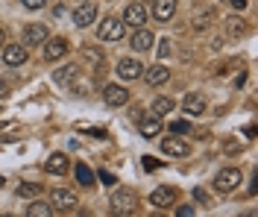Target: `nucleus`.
<instances>
[{
  "mask_svg": "<svg viewBox=\"0 0 258 217\" xmlns=\"http://www.w3.org/2000/svg\"><path fill=\"white\" fill-rule=\"evenodd\" d=\"M109 205H112V214L117 217H129L138 211V197L129 191V188H117L112 197H109Z\"/></svg>",
  "mask_w": 258,
  "mask_h": 217,
  "instance_id": "1",
  "label": "nucleus"
},
{
  "mask_svg": "<svg viewBox=\"0 0 258 217\" xmlns=\"http://www.w3.org/2000/svg\"><path fill=\"white\" fill-rule=\"evenodd\" d=\"M241 179H243L241 167H223V170L214 176V191H217V194H232L235 188H241Z\"/></svg>",
  "mask_w": 258,
  "mask_h": 217,
  "instance_id": "2",
  "label": "nucleus"
},
{
  "mask_svg": "<svg viewBox=\"0 0 258 217\" xmlns=\"http://www.w3.org/2000/svg\"><path fill=\"white\" fill-rule=\"evenodd\" d=\"M126 35V24L117 18H103V24L97 27V38L100 41H120Z\"/></svg>",
  "mask_w": 258,
  "mask_h": 217,
  "instance_id": "3",
  "label": "nucleus"
},
{
  "mask_svg": "<svg viewBox=\"0 0 258 217\" xmlns=\"http://www.w3.org/2000/svg\"><path fill=\"white\" fill-rule=\"evenodd\" d=\"M50 205L53 211H74L77 208V194L68 188H53L50 191Z\"/></svg>",
  "mask_w": 258,
  "mask_h": 217,
  "instance_id": "4",
  "label": "nucleus"
},
{
  "mask_svg": "<svg viewBox=\"0 0 258 217\" xmlns=\"http://www.w3.org/2000/svg\"><path fill=\"white\" fill-rule=\"evenodd\" d=\"M161 153H164V156L185 159V156L191 153V141H185V138H179V135H170V138H164V141H161Z\"/></svg>",
  "mask_w": 258,
  "mask_h": 217,
  "instance_id": "5",
  "label": "nucleus"
},
{
  "mask_svg": "<svg viewBox=\"0 0 258 217\" xmlns=\"http://www.w3.org/2000/svg\"><path fill=\"white\" fill-rule=\"evenodd\" d=\"M94 21H97V3H91V0H82L80 6L74 9V24L85 30V27H91Z\"/></svg>",
  "mask_w": 258,
  "mask_h": 217,
  "instance_id": "6",
  "label": "nucleus"
},
{
  "mask_svg": "<svg viewBox=\"0 0 258 217\" xmlns=\"http://www.w3.org/2000/svg\"><path fill=\"white\" fill-rule=\"evenodd\" d=\"M47 35H50V30L44 27V24H27L24 27V47L30 50V47H35V44H41V41H47Z\"/></svg>",
  "mask_w": 258,
  "mask_h": 217,
  "instance_id": "7",
  "label": "nucleus"
},
{
  "mask_svg": "<svg viewBox=\"0 0 258 217\" xmlns=\"http://www.w3.org/2000/svg\"><path fill=\"white\" fill-rule=\"evenodd\" d=\"M103 100H106V106H112V109L126 106V103H129V91L123 88V85L112 83V85H106V88H103Z\"/></svg>",
  "mask_w": 258,
  "mask_h": 217,
  "instance_id": "8",
  "label": "nucleus"
},
{
  "mask_svg": "<svg viewBox=\"0 0 258 217\" xmlns=\"http://www.w3.org/2000/svg\"><path fill=\"white\" fill-rule=\"evenodd\" d=\"M123 24L126 27H144L147 24V9H144V3H129L126 9H123Z\"/></svg>",
  "mask_w": 258,
  "mask_h": 217,
  "instance_id": "9",
  "label": "nucleus"
},
{
  "mask_svg": "<svg viewBox=\"0 0 258 217\" xmlns=\"http://www.w3.org/2000/svg\"><path fill=\"white\" fill-rule=\"evenodd\" d=\"M206 97L200 94V91H191V94H185V100H182V109H185V115L188 117H200L206 112Z\"/></svg>",
  "mask_w": 258,
  "mask_h": 217,
  "instance_id": "10",
  "label": "nucleus"
},
{
  "mask_svg": "<svg viewBox=\"0 0 258 217\" xmlns=\"http://www.w3.org/2000/svg\"><path fill=\"white\" fill-rule=\"evenodd\" d=\"M27 62V47L24 44H3V65L18 67Z\"/></svg>",
  "mask_w": 258,
  "mask_h": 217,
  "instance_id": "11",
  "label": "nucleus"
},
{
  "mask_svg": "<svg viewBox=\"0 0 258 217\" xmlns=\"http://www.w3.org/2000/svg\"><path fill=\"white\" fill-rule=\"evenodd\" d=\"M153 41H156V38H153V33H150L147 27H138V30L132 33V38H129V44H132L135 53H147L153 47Z\"/></svg>",
  "mask_w": 258,
  "mask_h": 217,
  "instance_id": "12",
  "label": "nucleus"
},
{
  "mask_svg": "<svg viewBox=\"0 0 258 217\" xmlns=\"http://www.w3.org/2000/svg\"><path fill=\"white\" fill-rule=\"evenodd\" d=\"M68 50H71V44H68L64 38H50L47 47H44V59H47V62H59V59L68 56Z\"/></svg>",
  "mask_w": 258,
  "mask_h": 217,
  "instance_id": "13",
  "label": "nucleus"
},
{
  "mask_svg": "<svg viewBox=\"0 0 258 217\" xmlns=\"http://www.w3.org/2000/svg\"><path fill=\"white\" fill-rule=\"evenodd\" d=\"M77 80H80V67L77 65H62L59 70H53V83L56 85H77Z\"/></svg>",
  "mask_w": 258,
  "mask_h": 217,
  "instance_id": "14",
  "label": "nucleus"
},
{
  "mask_svg": "<svg viewBox=\"0 0 258 217\" xmlns=\"http://www.w3.org/2000/svg\"><path fill=\"white\" fill-rule=\"evenodd\" d=\"M44 170L53 173V176H64V173L71 170V162H68V156H64V153H53L47 162H44Z\"/></svg>",
  "mask_w": 258,
  "mask_h": 217,
  "instance_id": "15",
  "label": "nucleus"
},
{
  "mask_svg": "<svg viewBox=\"0 0 258 217\" xmlns=\"http://www.w3.org/2000/svg\"><path fill=\"white\" fill-rule=\"evenodd\" d=\"M150 202H153L156 208H167V205H173V202H176V191H173V188H167V185H161V188H156V191L150 194Z\"/></svg>",
  "mask_w": 258,
  "mask_h": 217,
  "instance_id": "16",
  "label": "nucleus"
},
{
  "mask_svg": "<svg viewBox=\"0 0 258 217\" xmlns=\"http://www.w3.org/2000/svg\"><path fill=\"white\" fill-rule=\"evenodd\" d=\"M117 74H120L123 80H138V77L144 74V65H141L138 59H120V62H117Z\"/></svg>",
  "mask_w": 258,
  "mask_h": 217,
  "instance_id": "17",
  "label": "nucleus"
},
{
  "mask_svg": "<svg viewBox=\"0 0 258 217\" xmlns=\"http://www.w3.org/2000/svg\"><path fill=\"white\" fill-rule=\"evenodd\" d=\"M144 77H147V85L156 88V85H164L167 80H170V70L159 62V65H153V67H144Z\"/></svg>",
  "mask_w": 258,
  "mask_h": 217,
  "instance_id": "18",
  "label": "nucleus"
},
{
  "mask_svg": "<svg viewBox=\"0 0 258 217\" xmlns=\"http://www.w3.org/2000/svg\"><path fill=\"white\" fill-rule=\"evenodd\" d=\"M153 15L159 21H170L176 15V0H153Z\"/></svg>",
  "mask_w": 258,
  "mask_h": 217,
  "instance_id": "19",
  "label": "nucleus"
},
{
  "mask_svg": "<svg viewBox=\"0 0 258 217\" xmlns=\"http://www.w3.org/2000/svg\"><path fill=\"white\" fill-rule=\"evenodd\" d=\"M223 24H226V35H229V38H241V35L246 33V21H243V18H238V15L226 18Z\"/></svg>",
  "mask_w": 258,
  "mask_h": 217,
  "instance_id": "20",
  "label": "nucleus"
},
{
  "mask_svg": "<svg viewBox=\"0 0 258 217\" xmlns=\"http://www.w3.org/2000/svg\"><path fill=\"white\" fill-rule=\"evenodd\" d=\"M53 214H56L53 205L50 202H41V200L30 202V208H27V217H53Z\"/></svg>",
  "mask_w": 258,
  "mask_h": 217,
  "instance_id": "21",
  "label": "nucleus"
},
{
  "mask_svg": "<svg viewBox=\"0 0 258 217\" xmlns=\"http://www.w3.org/2000/svg\"><path fill=\"white\" fill-rule=\"evenodd\" d=\"M141 135L144 138H156V135L161 132V117H147V120H141Z\"/></svg>",
  "mask_w": 258,
  "mask_h": 217,
  "instance_id": "22",
  "label": "nucleus"
},
{
  "mask_svg": "<svg viewBox=\"0 0 258 217\" xmlns=\"http://www.w3.org/2000/svg\"><path fill=\"white\" fill-rule=\"evenodd\" d=\"M176 109V103L170 100V97H159V100L153 103V112H156V117H164V115H170Z\"/></svg>",
  "mask_w": 258,
  "mask_h": 217,
  "instance_id": "23",
  "label": "nucleus"
},
{
  "mask_svg": "<svg viewBox=\"0 0 258 217\" xmlns=\"http://www.w3.org/2000/svg\"><path fill=\"white\" fill-rule=\"evenodd\" d=\"M94 170H91V167L88 165H77V182L82 185V188H88V185H94Z\"/></svg>",
  "mask_w": 258,
  "mask_h": 217,
  "instance_id": "24",
  "label": "nucleus"
},
{
  "mask_svg": "<svg viewBox=\"0 0 258 217\" xmlns=\"http://www.w3.org/2000/svg\"><path fill=\"white\" fill-rule=\"evenodd\" d=\"M38 191H41V185H35V182H21V188H18V197H24V200H27V197H35Z\"/></svg>",
  "mask_w": 258,
  "mask_h": 217,
  "instance_id": "25",
  "label": "nucleus"
},
{
  "mask_svg": "<svg viewBox=\"0 0 258 217\" xmlns=\"http://www.w3.org/2000/svg\"><path fill=\"white\" fill-rule=\"evenodd\" d=\"M214 24V9H209V12H203V15L194 21V30H206V27H211Z\"/></svg>",
  "mask_w": 258,
  "mask_h": 217,
  "instance_id": "26",
  "label": "nucleus"
},
{
  "mask_svg": "<svg viewBox=\"0 0 258 217\" xmlns=\"http://www.w3.org/2000/svg\"><path fill=\"white\" fill-rule=\"evenodd\" d=\"M241 150H243L241 141H226V144H223V153H226V156H238Z\"/></svg>",
  "mask_w": 258,
  "mask_h": 217,
  "instance_id": "27",
  "label": "nucleus"
},
{
  "mask_svg": "<svg viewBox=\"0 0 258 217\" xmlns=\"http://www.w3.org/2000/svg\"><path fill=\"white\" fill-rule=\"evenodd\" d=\"M170 129H173L176 135H188V132H191V123H188V120H173V126H170Z\"/></svg>",
  "mask_w": 258,
  "mask_h": 217,
  "instance_id": "28",
  "label": "nucleus"
},
{
  "mask_svg": "<svg viewBox=\"0 0 258 217\" xmlns=\"http://www.w3.org/2000/svg\"><path fill=\"white\" fill-rule=\"evenodd\" d=\"M141 167H144V170H159L161 162L159 159H153V156H144V159H141Z\"/></svg>",
  "mask_w": 258,
  "mask_h": 217,
  "instance_id": "29",
  "label": "nucleus"
},
{
  "mask_svg": "<svg viewBox=\"0 0 258 217\" xmlns=\"http://www.w3.org/2000/svg\"><path fill=\"white\" fill-rule=\"evenodd\" d=\"M85 59H88V62H94V65H103V53L91 50V47H85Z\"/></svg>",
  "mask_w": 258,
  "mask_h": 217,
  "instance_id": "30",
  "label": "nucleus"
},
{
  "mask_svg": "<svg viewBox=\"0 0 258 217\" xmlns=\"http://www.w3.org/2000/svg\"><path fill=\"white\" fill-rule=\"evenodd\" d=\"M170 47H173V44H170L167 38H161L159 41V59H167V56H170Z\"/></svg>",
  "mask_w": 258,
  "mask_h": 217,
  "instance_id": "31",
  "label": "nucleus"
},
{
  "mask_svg": "<svg viewBox=\"0 0 258 217\" xmlns=\"http://www.w3.org/2000/svg\"><path fill=\"white\" fill-rule=\"evenodd\" d=\"M21 3H24L27 9H44V3H47V0H21Z\"/></svg>",
  "mask_w": 258,
  "mask_h": 217,
  "instance_id": "32",
  "label": "nucleus"
},
{
  "mask_svg": "<svg viewBox=\"0 0 258 217\" xmlns=\"http://www.w3.org/2000/svg\"><path fill=\"white\" fill-rule=\"evenodd\" d=\"M100 182L103 185H114V176L109 173V170H100Z\"/></svg>",
  "mask_w": 258,
  "mask_h": 217,
  "instance_id": "33",
  "label": "nucleus"
},
{
  "mask_svg": "<svg viewBox=\"0 0 258 217\" xmlns=\"http://www.w3.org/2000/svg\"><path fill=\"white\" fill-rule=\"evenodd\" d=\"M176 217H194V205H182Z\"/></svg>",
  "mask_w": 258,
  "mask_h": 217,
  "instance_id": "34",
  "label": "nucleus"
},
{
  "mask_svg": "<svg viewBox=\"0 0 258 217\" xmlns=\"http://www.w3.org/2000/svg\"><path fill=\"white\" fill-rule=\"evenodd\" d=\"M229 3H232L238 12H241V9H246V3H249V0H229Z\"/></svg>",
  "mask_w": 258,
  "mask_h": 217,
  "instance_id": "35",
  "label": "nucleus"
},
{
  "mask_svg": "<svg viewBox=\"0 0 258 217\" xmlns=\"http://www.w3.org/2000/svg\"><path fill=\"white\" fill-rule=\"evenodd\" d=\"M6 94H9V83H6V80H0V100H3Z\"/></svg>",
  "mask_w": 258,
  "mask_h": 217,
  "instance_id": "36",
  "label": "nucleus"
},
{
  "mask_svg": "<svg viewBox=\"0 0 258 217\" xmlns=\"http://www.w3.org/2000/svg\"><path fill=\"white\" fill-rule=\"evenodd\" d=\"M3 44H6V30L0 27V47H3Z\"/></svg>",
  "mask_w": 258,
  "mask_h": 217,
  "instance_id": "37",
  "label": "nucleus"
},
{
  "mask_svg": "<svg viewBox=\"0 0 258 217\" xmlns=\"http://www.w3.org/2000/svg\"><path fill=\"white\" fill-rule=\"evenodd\" d=\"M150 217H167V214H161V211H153V214H150Z\"/></svg>",
  "mask_w": 258,
  "mask_h": 217,
  "instance_id": "38",
  "label": "nucleus"
},
{
  "mask_svg": "<svg viewBox=\"0 0 258 217\" xmlns=\"http://www.w3.org/2000/svg\"><path fill=\"white\" fill-rule=\"evenodd\" d=\"M241 217H255V211H246V214H241Z\"/></svg>",
  "mask_w": 258,
  "mask_h": 217,
  "instance_id": "39",
  "label": "nucleus"
},
{
  "mask_svg": "<svg viewBox=\"0 0 258 217\" xmlns=\"http://www.w3.org/2000/svg\"><path fill=\"white\" fill-rule=\"evenodd\" d=\"M3 185H6V179H3V176H0V188H3Z\"/></svg>",
  "mask_w": 258,
  "mask_h": 217,
  "instance_id": "40",
  "label": "nucleus"
},
{
  "mask_svg": "<svg viewBox=\"0 0 258 217\" xmlns=\"http://www.w3.org/2000/svg\"><path fill=\"white\" fill-rule=\"evenodd\" d=\"M3 217H12V214H3Z\"/></svg>",
  "mask_w": 258,
  "mask_h": 217,
  "instance_id": "41",
  "label": "nucleus"
}]
</instances>
